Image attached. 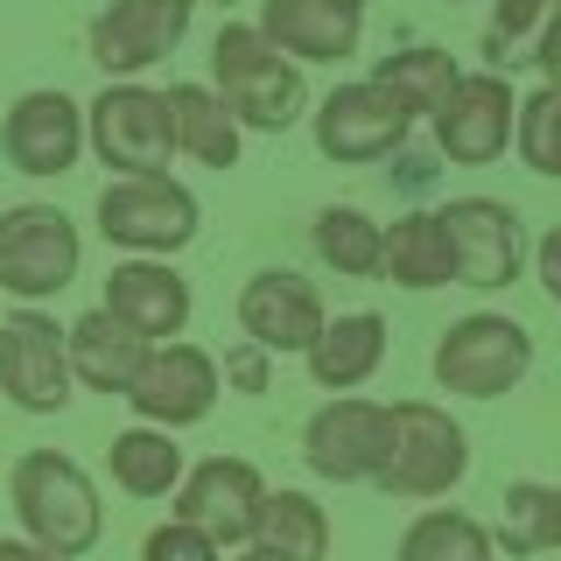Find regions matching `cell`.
I'll return each instance as SVG.
<instances>
[{
    "mask_svg": "<svg viewBox=\"0 0 561 561\" xmlns=\"http://www.w3.org/2000/svg\"><path fill=\"white\" fill-rule=\"evenodd\" d=\"M8 499H14L22 534H28L43 554H57V561L92 554L99 534H105L99 484L84 478V463H70V456H57V449H28L22 463H14Z\"/></svg>",
    "mask_w": 561,
    "mask_h": 561,
    "instance_id": "cell-1",
    "label": "cell"
},
{
    "mask_svg": "<svg viewBox=\"0 0 561 561\" xmlns=\"http://www.w3.org/2000/svg\"><path fill=\"white\" fill-rule=\"evenodd\" d=\"M210 78H218V105L239 127L288 134L295 119H302V70H295V57H280L253 22L218 28V43H210Z\"/></svg>",
    "mask_w": 561,
    "mask_h": 561,
    "instance_id": "cell-2",
    "label": "cell"
},
{
    "mask_svg": "<svg viewBox=\"0 0 561 561\" xmlns=\"http://www.w3.org/2000/svg\"><path fill=\"white\" fill-rule=\"evenodd\" d=\"M463 470H470V443L443 408H428V400L386 408V463L373 478L386 499H443L449 484H463Z\"/></svg>",
    "mask_w": 561,
    "mask_h": 561,
    "instance_id": "cell-3",
    "label": "cell"
},
{
    "mask_svg": "<svg viewBox=\"0 0 561 561\" xmlns=\"http://www.w3.org/2000/svg\"><path fill=\"white\" fill-rule=\"evenodd\" d=\"M78 225L57 204H14L0 210V295L14 302H49L78 280Z\"/></svg>",
    "mask_w": 561,
    "mask_h": 561,
    "instance_id": "cell-4",
    "label": "cell"
},
{
    "mask_svg": "<svg viewBox=\"0 0 561 561\" xmlns=\"http://www.w3.org/2000/svg\"><path fill=\"white\" fill-rule=\"evenodd\" d=\"M526 373H534V337L513 316H463L435 344V379H443V393L463 400H499Z\"/></svg>",
    "mask_w": 561,
    "mask_h": 561,
    "instance_id": "cell-5",
    "label": "cell"
},
{
    "mask_svg": "<svg viewBox=\"0 0 561 561\" xmlns=\"http://www.w3.org/2000/svg\"><path fill=\"white\" fill-rule=\"evenodd\" d=\"M99 232L105 245H127V253L169 260L197 239V197L169 175H119L99 190Z\"/></svg>",
    "mask_w": 561,
    "mask_h": 561,
    "instance_id": "cell-6",
    "label": "cell"
},
{
    "mask_svg": "<svg viewBox=\"0 0 561 561\" xmlns=\"http://www.w3.org/2000/svg\"><path fill=\"white\" fill-rule=\"evenodd\" d=\"M84 140L99 148L105 169L119 175H169L175 154V127H169V99L148 84H105L84 105Z\"/></svg>",
    "mask_w": 561,
    "mask_h": 561,
    "instance_id": "cell-7",
    "label": "cell"
},
{
    "mask_svg": "<svg viewBox=\"0 0 561 561\" xmlns=\"http://www.w3.org/2000/svg\"><path fill=\"white\" fill-rule=\"evenodd\" d=\"M443 218V239H449V280L456 288H513L519 280V260H526V239H519V210L499 204V197H456L435 210Z\"/></svg>",
    "mask_w": 561,
    "mask_h": 561,
    "instance_id": "cell-8",
    "label": "cell"
},
{
    "mask_svg": "<svg viewBox=\"0 0 561 561\" xmlns=\"http://www.w3.org/2000/svg\"><path fill=\"white\" fill-rule=\"evenodd\" d=\"M408 127H414V105L393 99L379 78L337 84V92L316 105V148H323L330 162H344V169L393 154L400 140H408Z\"/></svg>",
    "mask_w": 561,
    "mask_h": 561,
    "instance_id": "cell-9",
    "label": "cell"
},
{
    "mask_svg": "<svg viewBox=\"0 0 561 561\" xmlns=\"http://www.w3.org/2000/svg\"><path fill=\"white\" fill-rule=\"evenodd\" d=\"M0 393H8L22 414L70 408L64 330H57V316H43L35 302H22L14 316H0Z\"/></svg>",
    "mask_w": 561,
    "mask_h": 561,
    "instance_id": "cell-10",
    "label": "cell"
},
{
    "mask_svg": "<svg viewBox=\"0 0 561 561\" xmlns=\"http://www.w3.org/2000/svg\"><path fill=\"white\" fill-rule=\"evenodd\" d=\"M127 408L148 421V428H190L218 408V358L197 344H148L140 373L127 386Z\"/></svg>",
    "mask_w": 561,
    "mask_h": 561,
    "instance_id": "cell-11",
    "label": "cell"
},
{
    "mask_svg": "<svg viewBox=\"0 0 561 561\" xmlns=\"http://www.w3.org/2000/svg\"><path fill=\"white\" fill-rule=\"evenodd\" d=\"M260 499H267V484H260V470L245 456H210L190 478H175V519H190L218 548H245L253 540Z\"/></svg>",
    "mask_w": 561,
    "mask_h": 561,
    "instance_id": "cell-12",
    "label": "cell"
},
{
    "mask_svg": "<svg viewBox=\"0 0 561 561\" xmlns=\"http://www.w3.org/2000/svg\"><path fill=\"white\" fill-rule=\"evenodd\" d=\"M513 84L499 70H478V78H456L449 99L435 105V148L463 169H484L513 148Z\"/></svg>",
    "mask_w": 561,
    "mask_h": 561,
    "instance_id": "cell-13",
    "label": "cell"
},
{
    "mask_svg": "<svg viewBox=\"0 0 561 561\" xmlns=\"http://www.w3.org/2000/svg\"><path fill=\"white\" fill-rule=\"evenodd\" d=\"M190 14H197V0H113L92 22V64L105 78H134V70L175 57Z\"/></svg>",
    "mask_w": 561,
    "mask_h": 561,
    "instance_id": "cell-14",
    "label": "cell"
},
{
    "mask_svg": "<svg viewBox=\"0 0 561 561\" xmlns=\"http://www.w3.org/2000/svg\"><path fill=\"white\" fill-rule=\"evenodd\" d=\"M302 456H309L316 478H330V484H373L379 463H386V408H379V400L337 393L330 408L309 414Z\"/></svg>",
    "mask_w": 561,
    "mask_h": 561,
    "instance_id": "cell-15",
    "label": "cell"
},
{
    "mask_svg": "<svg viewBox=\"0 0 561 561\" xmlns=\"http://www.w3.org/2000/svg\"><path fill=\"white\" fill-rule=\"evenodd\" d=\"M0 154L14 175H64L84 154V105L64 92H22L0 127Z\"/></svg>",
    "mask_w": 561,
    "mask_h": 561,
    "instance_id": "cell-16",
    "label": "cell"
},
{
    "mask_svg": "<svg viewBox=\"0 0 561 561\" xmlns=\"http://www.w3.org/2000/svg\"><path fill=\"white\" fill-rule=\"evenodd\" d=\"M253 28L295 64H344V57H358L365 8L358 0H260Z\"/></svg>",
    "mask_w": 561,
    "mask_h": 561,
    "instance_id": "cell-17",
    "label": "cell"
},
{
    "mask_svg": "<svg viewBox=\"0 0 561 561\" xmlns=\"http://www.w3.org/2000/svg\"><path fill=\"white\" fill-rule=\"evenodd\" d=\"M239 330L260 351H309V337L323 330V295L302 274L267 267L239 288Z\"/></svg>",
    "mask_w": 561,
    "mask_h": 561,
    "instance_id": "cell-18",
    "label": "cell"
},
{
    "mask_svg": "<svg viewBox=\"0 0 561 561\" xmlns=\"http://www.w3.org/2000/svg\"><path fill=\"white\" fill-rule=\"evenodd\" d=\"M105 316H119L127 330H140L148 344H169L183 337L190 323V280L169 267V260H119L113 274H105Z\"/></svg>",
    "mask_w": 561,
    "mask_h": 561,
    "instance_id": "cell-19",
    "label": "cell"
},
{
    "mask_svg": "<svg viewBox=\"0 0 561 561\" xmlns=\"http://www.w3.org/2000/svg\"><path fill=\"white\" fill-rule=\"evenodd\" d=\"M64 358H70V379H84L92 393H119V400H127L140 358H148V337L127 330L119 316L92 309V316H78V323L64 330Z\"/></svg>",
    "mask_w": 561,
    "mask_h": 561,
    "instance_id": "cell-20",
    "label": "cell"
},
{
    "mask_svg": "<svg viewBox=\"0 0 561 561\" xmlns=\"http://www.w3.org/2000/svg\"><path fill=\"white\" fill-rule=\"evenodd\" d=\"M309 379L323 386V393H351V386H365L379 373V358H386V323L373 309H358V316H337L330 323L323 316V330L309 337Z\"/></svg>",
    "mask_w": 561,
    "mask_h": 561,
    "instance_id": "cell-21",
    "label": "cell"
},
{
    "mask_svg": "<svg viewBox=\"0 0 561 561\" xmlns=\"http://www.w3.org/2000/svg\"><path fill=\"white\" fill-rule=\"evenodd\" d=\"M379 274L400 288H449V239L435 210H408V218L379 225Z\"/></svg>",
    "mask_w": 561,
    "mask_h": 561,
    "instance_id": "cell-22",
    "label": "cell"
},
{
    "mask_svg": "<svg viewBox=\"0 0 561 561\" xmlns=\"http://www.w3.org/2000/svg\"><path fill=\"white\" fill-rule=\"evenodd\" d=\"M169 127H175V148L197 154L204 169H232L239 162V119L218 105V92L204 84H169Z\"/></svg>",
    "mask_w": 561,
    "mask_h": 561,
    "instance_id": "cell-23",
    "label": "cell"
},
{
    "mask_svg": "<svg viewBox=\"0 0 561 561\" xmlns=\"http://www.w3.org/2000/svg\"><path fill=\"white\" fill-rule=\"evenodd\" d=\"M105 463H113V484L127 491V499H169L175 478H183V449L169 443V428H127L113 435V449H105Z\"/></svg>",
    "mask_w": 561,
    "mask_h": 561,
    "instance_id": "cell-24",
    "label": "cell"
},
{
    "mask_svg": "<svg viewBox=\"0 0 561 561\" xmlns=\"http://www.w3.org/2000/svg\"><path fill=\"white\" fill-rule=\"evenodd\" d=\"M253 540L274 548L280 561H323L330 554V519L309 491H267V499H260V519H253Z\"/></svg>",
    "mask_w": 561,
    "mask_h": 561,
    "instance_id": "cell-25",
    "label": "cell"
},
{
    "mask_svg": "<svg viewBox=\"0 0 561 561\" xmlns=\"http://www.w3.org/2000/svg\"><path fill=\"white\" fill-rule=\"evenodd\" d=\"M491 548H505L513 561H534L561 548V491L540 484V478H519L505 484V513H499V540Z\"/></svg>",
    "mask_w": 561,
    "mask_h": 561,
    "instance_id": "cell-26",
    "label": "cell"
},
{
    "mask_svg": "<svg viewBox=\"0 0 561 561\" xmlns=\"http://www.w3.org/2000/svg\"><path fill=\"white\" fill-rule=\"evenodd\" d=\"M491 534L470 513H449V505H435V513H421L408 534H400V561H491Z\"/></svg>",
    "mask_w": 561,
    "mask_h": 561,
    "instance_id": "cell-27",
    "label": "cell"
},
{
    "mask_svg": "<svg viewBox=\"0 0 561 561\" xmlns=\"http://www.w3.org/2000/svg\"><path fill=\"white\" fill-rule=\"evenodd\" d=\"M561 28V0H499L491 8V35H484V57L491 64H534V49Z\"/></svg>",
    "mask_w": 561,
    "mask_h": 561,
    "instance_id": "cell-28",
    "label": "cell"
},
{
    "mask_svg": "<svg viewBox=\"0 0 561 561\" xmlns=\"http://www.w3.org/2000/svg\"><path fill=\"white\" fill-rule=\"evenodd\" d=\"M316 253H323V267L373 280L379 274V225L351 204H330V210H316Z\"/></svg>",
    "mask_w": 561,
    "mask_h": 561,
    "instance_id": "cell-29",
    "label": "cell"
},
{
    "mask_svg": "<svg viewBox=\"0 0 561 561\" xmlns=\"http://www.w3.org/2000/svg\"><path fill=\"white\" fill-rule=\"evenodd\" d=\"M373 78H379L393 99H408L414 113H435V105L449 99V84L463 78V70H456L449 49H393V57H379Z\"/></svg>",
    "mask_w": 561,
    "mask_h": 561,
    "instance_id": "cell-30",
    "label": "cell"
},
{
    "mask_svg": "<svg viewBox=\"0 0 561 561\" xmlns=\"http://www.w3.org/2000/svg\"><path fill=\"white\" fill-rule=\"evenodd\" d=\"M554 134H561V92H554V84H540L526 105H513V148L526 154V169H534V175H561Z\"/></svg>",
    "mask_w": 561,
    "mask_h": 561,
    "instance_id": "cell-31",
    "label": "cell"
},
{
    "mask_svg": "<svg viewBox=\"0 0 561 561\" xmlns=\"http://www.w3.org/2000/svg\"><path fill=\"white\" fill-rule=\"evenodd\" d=\"M140 561H218V540H204L190 519H169L140 540Z\"/></svg>",
    "mask_w": 561,
    "mask_h": 561,
    "instance_id": "cell-32",
    "label": "cell"
},
{
    "mask_svg": "<svg viewBox=\"0 0 561 561\" xmlns=\"http://www.w3.org/2000/svg\"><path fill=\"white\" fill-rule=\"evenodd\" d=\"M540 288L561 302V239H540Z\"/></svg>",
    "mask_w": 561,
    "mask_h": 561,
    "instance_id": "cell-33",
    "label": "cell"
},
{
    "mask_svg": "<svg viewBox=\"0 0 561 561\" xmlns=\"http://www.w3.org/2000/svg\"><path fill=\"white\" fill-rule=\"evenodd\" d=\"M0 561H57V554H43L35 540H0Z\"/></svg>",
    "mask_w": 561,
    "mask_h": 561,
    "instance_id": "cell-34",
    "label": "cell"
},
{
    "mask_svg": "<svg viewBox=\"0 0 561 561\" xmlns=\"http://www.w3.org/2000/svg\"><path fill=\"white\" fill-rule=\"evenodd\" d=\"M239 561H280V554H274V548H260V540H245V554H239Z\"/></svg>",
    "mask_w": 561,
    "mask_h": 561,
    "instance_id": "cell-35",
    "label": "cell"
},
{
    "mask_svg": "<svg viewBox=\"0 0 561 561\" xmlns=\"http://www.w3.org/2000/svg\"><path fill=\"white\" fill-rule=\"evenodd\" d=\"M225 8H232V0H225Z\"/></svg>",
    "mask_w": 561,
    "mask_h": 561,
    "instance_id": "cell-36",
    "label": "cell"
},
{
    "mask_svg": "<svg viewBox=\"0 0 561 561\" xmlns=\"http://www.w3.org/2000/svg\"><path fill=\"white\" fill-rule=\"evenodd\" d=\"M358 8H365V0H358Z\"/></svg>",
    "mask_w": 561,
    "mask_h": 561,
    "instance_id": "cell-37",
    "label": "cell"
}]
</instances>
